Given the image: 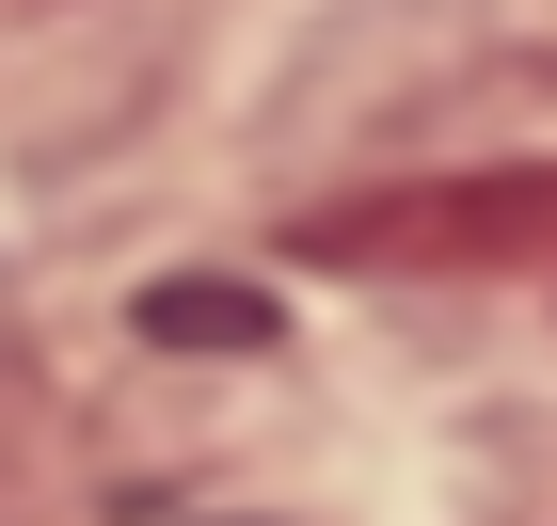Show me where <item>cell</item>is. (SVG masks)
<instances>
[{
    "label": "cell",
    "instance_id": "obj_1",
    "mask_svg": "<svg viewBox=\"0 0 557 526\" xmlns=\"http://www.w3.org/2000/svg\"><path fill=\"white\" fill-rule=\"evenodd\" d=\"M319 271H414V288H557V160L510 175H398L350 208H302Z\"/></svg>",
    "mask_w": 557,
    "mask_h": 526
},
{
    "label": "cell",
    "instance_id": "obj_2",
    "mask_svg": "<svg viewBox=\"0 0 557 526\" xmlns=\"http://www.w3.org/2000/svg\"><path fill=\"white\" fill-rule=\"evenodd\" d=\"M144 335H160V351H256L271 304H256V288H144Z\"/></svg>",
    "mask_w": 557,
    "mask_h": 526
}]
</instances>
